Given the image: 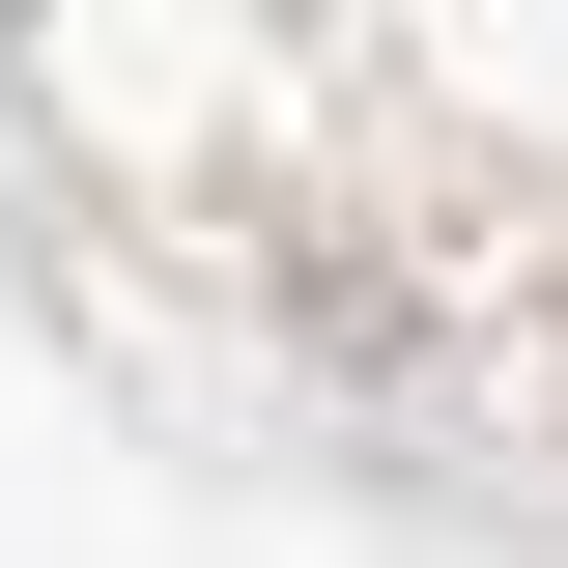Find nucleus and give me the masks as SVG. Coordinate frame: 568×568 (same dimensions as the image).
<instances>
[]
</instances>
